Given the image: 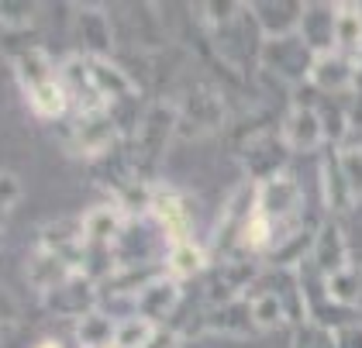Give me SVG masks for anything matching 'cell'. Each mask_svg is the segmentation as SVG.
Segmentation results:
<instances>
[{
	"mask_svg": "<svg viewBox=\"0 0 362 348\" xmlns=\"http://www.w3.org/2000/svg\"><path fill=\"white\" fill-rule=\"evenodd\" d=\"M117 132H121V124L114 121L111 108L83 110L76 117V124L69 128V152H76L83 159H100L117 141Z\"/></svg>",
	"mask_w": 362,
	"mask_h": 348,
	"instance_id": "obj_1",
	"label": "cell"
},
{
	"mask_svg": "<svg viewBox=\"0 0 362 348\" xmlns=\"http://www.w3.org/2000/svg\"><path fill=\"white\" fill-rule=\"evenodd\" d=\"M314 59L317 55L307 49L304 42H300V35H290V38H273V42H266L262 45V62L283 76V80H310V69H314Z\"/></svg>",
	"mask_w": 362,
	"mask_h": 348,
	"instance_id": "obj_2",
	"label": "cell"
},
{
	"mask_svg": "<svg viewBox=\"0 0 362 348\" xmlns=\"http://www.w3.org/2000/svg\"><path fill=\"white\" fill-rule=\"evenodd\" d=\"M93 303H97V283L90 276H83V272H73L62 286L45 294V307L49 311L66 314V318H76V321L93 311Z\"/></svg>",
	"mask_w": 362,
	"mask_h": 348,
	"instance_id": "obj_3",
	"label": "cell"
},
{
	"mask_svg": "<svg viewBox=\"0 0 362 348\" xmlns=\"http://www.w3.org/2000/svg\"><path fill=\"white\" fill-rule=\"evenodd\" d=\"M148 214L159 221V228H163V235L169 238V245L194 241V221L187 214V204H183L180 193H173V190H152Z\"/></svg>",
	"mask_w": 362,
	"mask_h": 348,
	"instance_id": "obj_4",
	"label": "cell"
},
{
	"mask_svg": "<svg viewBox=\"0 0 362 348\" xmlns=\"http://www.w3.org/2000/svg\"><path fill=\"white\" fill-rule=\"evenodd\" d=\"M176 114H180V124L176 128H183L187 134H207V132H218L221 128L224 104H221V97L211 93V90H194Z\"/></svg>",
	"mask_w": 362,
	"mask_h": 348,
	"instance_id": "obj_5",
	"label": "cell"
},
{
	"mask_svg": "<svg viewBox=\"0 0 362 348\" xmlns=\"http://www.w3.org/2000/svg\"><path fill=\"white\" fill-rule=\"evenodd\" d=\"M180 307V279L173 276H156L139 296H135V314L145 318L148 324H166L173 311Z\"/></svg>",
	"mask_w": 362,
	"mask_h": 348,
	"instance_id": "obj_6",
	"label": "cell"
},
{
	"mask_svg": "<svg viewBox=\"0 0 362 348\" xmlns=\"http://www.w3.org/2000/svg\"><path fill=\"white\" fill-rule=\"evenodd\" d=\"M356 76H359V62L352 55L328 52L314 59V69H310L307 83L321 93H341V90H356Z\"/></svg>",
	"mask_w": 362,
	"mask_h": 348,
	"instance_id": "obj_7",
	"label": "cell"
},
{
	"mask_svg": "<svg viewBox=\"0 0 362 348\" xmlns=\"http://www.w3.org/2000/svg\"><path fill=\"white\" fill-rule=\"evenodd\" d=\"M176 124H180V114L166 104H156V108L148 110L145 117H141V128H139V162H152L163 156V149H166L169 134L176 132Z\"/></svg>",
	"mask_w": 362,
	"mask_h": 348,
	"instance_id": "obj_8",
	"label": "cell"
},
{
	"mask_svg": "<svg viewBox=\"0 0 362 348\" xmlns=\"http://www.w3.org/2000/svg\"><path fill=\"white\" fill-rule=\"evenodd\" d=\"M76 42H80V55H86V59H107L111 55L114 31L100 7H80L76 11Z\"/></svg>",
	"mask_w": 362,
	"mask_h": 348,
	"instance_id": "obj_9",
	"label": "cell"
},
{
	"mask_svg": "<svg viewBox=\"0 0 362 348\" xmlns=\"http://www.w3.org/2000/svg\"><path fill=\"white\" fill-rule=\"evenodd\" d=\"M334 11L338 4H304V18H300V42L314 55L334 52Z\"/></svg>",
	"mask_w": 362,
	"mask_h": 348,
	"instance_id": "obj_10",
	"label": "cell"
},
{
	"mask_svg": "<svg viewBox=\"0 0 362 348\" xmlns=\"http://www.w3.org/2000/svg\"><path fill=\"white\" fill-rule=\"evenodd\" d=\"M283 141L293 152H310L325 141V124H321V110L314 104H297L290 110L286 124H283Z\"/></svg>",
	"mask_w": 362,
	"mask_h": 348,
	"instance_id": "obj_11",
	"label": "cell"
},
{
	"mask_svg": "<svg viewBox=\"0 0 362 348\" xmlns=\"http://www.w3.org/2000/svg\"><path fill=\"white\" fill-rule=\"evenodd\" d=\"M255 266L252 262H224L211 272V283H207V296L214 307L231 303V300H242V294L255 283Z\"/></svg>",
	"mask_w": 362,
	"mask_h": 348,
	"instance_id": "obj_12",
	"label": "cell"
},
{
	"mask_svg": "<svg viewBox=\"0 0 362 348\" xmlns=\"http://www.w3.org/2000/svg\"><path fill=\"white\" fill-rule=\"evenodd\" d=\"M310 262L317 266L321 276H334L341 269H349V245L345 235L334 221H325L314 235V252H310Z\"/></svg>",
	"mask_w": 362,
	"mask_h": 348,
	"instance_id": "obj_13",
	"label": "cell"
},
{
	"mask_svg": "<svg viewBox=\"0 0 362 348\" xmlns=\"http://www.w3.org/2000/svg\"><path fill=\"white\" fill-rule=\"evenodd\" d=\"M249 11L255 14V25L269 42L273 38H290L300 28V18H304V4H252Z\"/></svg>",
	"mask_w": 362,
	"mask_h": 348,
	"instance_id": "obj_14",
	"label": "cell"
},
{
	"mask_svg": "<svg viewBox=\"0 0 362 348\" xmlns=\"http://www.w3.org/2000/svg\"><path fill=\"white\" fill-rule=\"evenodd\" d=\"M283 156H286V141L276 134H262L255 138L249 149H245V166H249V176L266 183L283 173Z\"/></svg>",
	"mask_w": 362,
	"mask_h": 348,
	"instance_id": "obj_15",
	"label": "cell"
},
{
	"mask_svg": "<svg viewBox=\"0 0 362 348\" xmlns=\"http://www.w3.org/2000/svg\"><path fill=\"white\" fill-rule=\"evenodd\" d=\"M321 190H325V204L332 214H345L356 207V197L345 183V173H341V152L338 149H328V156L321 159Z\"/></svg>",
	"mask_w": 362,
	"mask_h": 348,
	"instance_id": "obj_16",
	"label": "cell"
},
{
	"mask_svg": "<svg viewBox=\"0 0 362 348\" xmlns=\"http://www.w3.org/2000/svg\"><path fill=\"white\" fill-rule=\"evenodd\" d=\"M200 324L207 327V331H221V335H235V338H245L255 331V324H252V303L249 296L245 300H231V303H221V307H211Z\"/></svg>",
	"mask_w": 362,
	"mask_h": 348,
	"instance_id": "obj_17",
	"label": "cell"
},
{
	"mask_svg": "<svg viewBox=\"0 0 362 348\" xmlns=\"http://www.w3.org/2000/svg\"><path fill=\"white\" fill-rule=\"evenodd\" d=\"M124 211L121 207H97L83 214V238L86 248H114V241L124 231Z\"/></svg>",
	"mask_w": 362,
	"mask_h": 348,
	"instance_id": "obj_18",
	"label": "cell"
},
{
	"mask_svg": "<svg viewBox=\"0 0 362 348\" xmlns=\"http://www.w3.org/2000/svg\"><path fill=\"white\" fill-rule=\"evenodd\" d=\"M86 66H90V80H93V86H97V93H100L104 104H111V100H132L139 93L135 83L128 80V73H121L111 59H86Z\"/></svg>",
	"mask_w": 362,
	"mask_h": 348,
	"instance_id": "obj_19",
	"label": "cell"
},
{
	"mask_svg": "<svg viewBox=\"0 0 362 348\" xmlns=\"http://www.w3.org/2000/svg\"><path fill=\"white\" fill-rule=\"evenodd\" d=\"M14 76H18V83L25 86V93H35V90H42V86H49V83L59 80L56 66H52V59L45 55L42 45L25 49L21 55H14Z\"/></svg>",
	"mask_w": 362,
	"mask_h": 348,
	"instance_id": "obj_20",
	"label": "cell"
},
{
	"mask_svg": "<svg viewBox=\"0 0 362 348\" xmlns=\"http://www.w3.org/2000/svg\"><path fill=\"white\" fill-rule=\"evenodd\" d=\"M334 52L356 55L362 52V7L359 4H338L334 11Z\"/></svg>",
	"mask_w": 362,
	"mask_h": 348,
	"instance_id": "obj_21",
	"label": "cell"
},
{
	"mask_svg": "<svg viewBox=\"0 0 362 348\" xmlns=\"http://www.w3.org/2000/svg\"><path fill=\"white\" fill-rule=\"evenodd\" d=\"M76 269L69 266V262H62L59 255H52V252H45V248H38L35 255H31V266H28V276L31 283L42 290V294H49V290H56V286H62L69 276H73Z\"/></svg>",
	"mask_w": 362,
	"mask_h": 348,
	"instance_id": "obj_22",
	"label": "cell"
},
{
	"mask_svg": "<svg viewBox=\"0 0 362 348\" xmlns=\"http://www.w3.org/2000/svg\"><path fill=\"white\" fill-rule=\"evenodd\" d=\"M325 294L332 303L345 307V311H356L362 307V272L359 269H341L334 276H325Z\"/></svg>",
	"mask_w": 362,
	"mask_h": 348,
	"instance_id": "obj_23",
	"label": "cell"
},
{
	"mask_svg": "<svg viewBox=\"0 0 362 348\" xmlns=\"http://www.w3.org/2000/svg\"><path fill=\"white\" fill-rule=\"evenodd\" d=\"M114 338H117V321L111 314L90 311L76 324V342L83 348H114Z\"/></svg>",
	"mask_w": 362,
	"mask_h": 348,
	"instance_id": "obj_24",
	"label": "cell"
},
{
	"mask_svg": "<svg viewBox=\"0 0 362 348\" xmlns=\"http://www.w3.org/2000/svg\"><path fill=\"white\" fill-rule=\"evenodd\" d=\"M166 266L173 279H187L207 269V252L197 245V241H180V245H169Z\"/></svg>",
	"mask_w": 362,
	"mask_h": 348,
	"instance_id": "obj_25",
	"label": "cell"
},
{
	"mask_svg": "<svg viewBox=\"0 0 362 348\" xmlns=\"http://www.w3.org/2000/svg\"><path fill=\"white\" fill-rule=\"evenodd\" d=\"M249 303H252V324H255V331H269V327H279V324L290 321L283 300L273 294H252Z\"/></svg>",
	"mask_w": 362,
	"mask_h": 348,
	"instance_id": "obj_26",
	"label": "cell"
},
{
	"mask_svg": "<svg viewBox=\"0 0 362 348\" xmlns=\"http://www.w3.org/2000/svg\"><path fill=\"white\" fill-rule=\"evenodd\" d=\"M28 100H31V110L38 117H49V121H56V117H62L69 110V97H66V90H62L59 80L42 86V90H35V93H28Z\"/></svg>",
	"mask_w": 362,
	"mask_h": 348,
	"instance_id": "obj_27",
	"label": "cell"
},
{
	"mask_svg": "<svg viewBox=\"0 0 362 348\" xmlns=\"http://www.w3.org/2000/svg\"><path fill=\"white\" fill-rule=\"evenodd\" d=\"M156 324H148L145 318H128V321H117V338H114V348H148L156 342Z\"/></svg>",
	"mask_w": 362,
	"mask_h": 348,
	"instance_id": "obj_28",
	"label": "cell"
},
{
	"mask_svg": "<svg viewBox=\"0 0 362 348\" xmlns=\"http://www.w3.org/2000/svg\"><path fill=\"white\" fill-rule=\"evenodd\" d=\"M341 173H345V183H349L356 204H359L362 200V149H341Z\"/></svg>",
	"mask_w": 362,
	"mask_h": 348,
	"instance_id": "obj_29",
	"label": "cell"
},
{
	"mask_svg": "<svg viewBox=\"0 0 362 348\" xmlns=\"http://www.w3.org/2000/svg\"><path fill=\"white\" fill-rule=\"evenodd\" d=\"M332 342L334 348H362V324H345L332 331Z\"/></svg>",
	"mask_w": 362,
	"mask_h": 348,
	"instance_id": "obj_30",
	"label": "cell"
},
{
	"mask_svg": "<svg viewBox=\"0 0 362 348\" xmlns=\"http://www.w3.org/2000/svg\"><path fill=\"white\" fill-rule=\"evenodd\" d=\"M35 348H62L59 342H42V345H35Z\"/></svg>",
	"mask_w": 362,
	"mask_h": 348,
	"instance_id": "obj_31",
	"label": "cell"
},
{
	"mask_svg": "<svg viewBox=\"0 0 362 348\" xmlns=\"http://www.w3.org/2000/svg\"><path fill=\"white\" fill-rule=\"evenodd\" d=\"M356 62H359V69H362V52H359V55H356Z\"/></svg>",
	"mask_w": 362,
	"mask_h": 348,
	"instance_id": "obj_32",
	"label": "cell"
}]
</instances>
